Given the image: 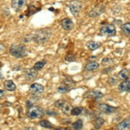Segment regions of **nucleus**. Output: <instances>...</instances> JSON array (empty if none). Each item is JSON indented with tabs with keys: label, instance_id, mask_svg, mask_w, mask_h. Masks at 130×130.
<instances>
[{
	"label": "nucleus",
	"instance_id": "obj_1",
	"mask_svg": "<svg viewBox=\"0 0 130 130\" xmlns=\"http://www.w3.org/2000/svg\"><path fill=\"white\" fill-rule=\"evenodd\" d=\"M52 35L51 29L50 28H44L41 29V30H37L33 33V35L30 36L31 40L34 41L35 43H38V44H43L46 43L50 38Z\"/></svg>",
	"mask_w": 130,
	"mask_h": 130
},
{
	"label": "nucleus",
	"instance_id": "obj_2",
	"mask_svg": "<svg viewBox=\"0 0 130 130\" xmlns=\"http://www.w3.org/2000/svg\"><path fill=\"white\" fill-rule=\"evenodd\" d=\"M9 50L10 55L16 58H24L28 55L27 49L24 44H16V43H13V44L10 45Z\"/></svg>",
	"mask_w": 130,
	"mask_h": 130
},
{
	"label": "nucleus",
	"instance_id": "obj_3",
	"mask_svg": "<svg viewBox=\"0 0 130 130\" xmlns=\"http://www.w3.org/2000/svg\"><path fill=\"white\" fill-rule=\"evenodd\" d=\"M99 33L101 36H103V37H112L116 34V28H115V24H107L101 27Z\"/></svg>",
	"mask_w": 130,
	"mask_h": 130
},
{
	"label": "nucleus",
	"instance_id": "obj_4",
	"mask_svg": "<svg viewBox=\"0 0 130 130\" xmlns=\"http://www.w3.org/2000/svg\"><path fill=\"white\" fill-rule=\"evenodd\" d=\"M68 7L72 15L74 17H77L80 13L82 8H83V3L80 0H72L69 3Z\"/></svg>",
	"mask_w": 130,
	"mask_h": 130
},
{
	"label": "nucleus",
	"instance_id": "obj_5",
	"mask_svg": "<svg viewBox=\"0 0 130 130\" xmlns=\"http://www.w3.org/2000/svg\"><path fill=\"white\" fill-rule=\"evenodd\" d=\"M28 116L31 119H37V118H41L44 114V111L42 108L38 106H32L31 108H29L28 110Z\"/></svg>",
	"mask_w": 130,
	"mask_h": 130
},
{
	"label": "nucleus",
	"instance_id": "obj_6",
	"mask_svg": "<svg viewBox=\"0 0 130 130\" xmlns=\"http://www.w3.org/2000/svg\"><path fill=\"white\" fill-rule=\"evenodd\" d=\"M44 91V87L40 83H32L30 87V92L33 97H37Z\"/></svg>",
	"mask_w": 130,
	"mask_h": 130
},
{
	"label": "nucleus",
	"instance_id": "obj_7",
	"mask_svg": "<svg viewBox=\"0 0 130 130\" xmlns=\"http://www.w3.org/2000/svg\"><path fill=\"white\" fill-rule=\"evenodd\" d=\"M106 7L103 5H96L95 8H93L88 13L89 18H96L101 14H102L104 11H105Z\"/></svg>",
	"mask_w": 130,
	"mask_h": 130
},
{
	"label": "nucleus",
	"instance_id": "obj_8",
	"mask_svg": "<svg viewBox=\"0 0 130 130\" xmlns=\"http://www.w3.org/2000/svg\"><path fill=\"white\" fill-rule=\"evenodd\" d=\"M97 108L101 112L104 113V114H107V115L113 114V113H115V111L117 110V108L113 107V106H110V105L106 104V103H100Z\"/></svg>",
	"mask_w": 130,
	"mask_h": 130
},
{
	"label": "nucleus",
	"instance_id": "obj_9",
	"mask_svg": "<svg viewBox=\"0 0 130 130\" xmlns=\"http://www.w3.org/2000/svg\"><path fill=\"white\" fill-rule=\"evenodd\" d=\"M27 0H12L11 1V7L16 11H19L24 7L26 5Z\"/></svg>",
	"mask_w": 130,
	"mask_h": 130
},
{
	"label": "nucleus",
	"instance_id": "obj_10",
	"mask_svg": "<svg viewBox=\"0 0 130 130\" xmlns=\"http://www.w3.org/2000/svg\"><path fill=\"white\" fill-rule=\"evenodd\" d=\"M61 25H62V28L64 30L70 31L74 28V24H73V21L70 19V18H64L61 21Z\"/></svg>",
	"mask_w": 130,
	"mask_h": 130
},
{
	"label": "nucleus",
	"instance_id": "obj_11",
	"mask_svg": "<svg viewBox=\"0 0 130 130\" xmlns=\"http://www.w3.org/2000/svg\"><path fill=\"white\" fill-rule=\"evenodd\" d=\"M37 75L38 73L37 70H35L34 69H30V70H27L25 72V78L28 82H32L37 78Z\"/></svg>",
	"mask_w": 130,
	"mask_h": 130
},
{
	"label": "nucleus",
	"instance_id": "obj_12",
	"mask_svg": "<svg viewBox=\"0 0 130 130\" xmlns=\"http://www.w3.org/2000/svg\"><path fill=\"white\" fill-rule=\"evenodd\" d=\"M119 90L121 92H126V93H128L130 91V82L129 80H124L123 82L119 84L118 87Z\"/></svg>",
	"mask_w": 130,
	"mask_h": 130
},
{
	"label": "nucleus",
	"instance_id": "obj_13",
	"mask_svg": "<svg viewBox=\"0 0 130 130\" xmlns=\"http://www.w3.org/2000/svg\"><path fill=\"white\" fill-rule=\"evenodd\" d=\"M130 121L129 118H127L122 121H121L118 125L116 126V130H127L129 128Z\"/></svg>",
	"mask_w": 130,
	"mask_h": 130
},
{
	"label": "nucleus",
	"instance_id": "obj_14",
	"mask_svg": "<svg viewBox=\"0 0 130 130\" xmlns=\"http://www.w3.org/2000/svg\"><path fill=\"white\" fill-rule=\"evenodd\" d=\"M86 97L93 98L95 100H98L100 98L103 97V94L100 91H95V90H92L90 92H88V94L86 95Z\"/></svg>",
	"mask_w": 130,
	"mask_h": 130
},
{
	"label": "nucleus",
	"instance_id": "obj_15",
	"mask_svg": "<svg viewBox=\"0 0 130 130\" xmlns=\"http://www.w3.org/2000/svg\"><path fill=\"white\" fill-rule=\"evenodd\" d=\"M99 68V63L96 62H89L86 64L84 70L86 71H93V70H95Z\"/></svg>",
	"mask_w": 130,
	"mask_h": 130
},
{
	"label": "nucleus",
	"instance_id": "obj_16",
	"mask_svg": "<svg viewBox=\"0 0 130 130\" xmlns=\"http://www.w3.org/2000/svg\"><path fill=\"white\" fill-rule=\"evenodd\" d=\"M86 46H87V48L89 49V50H97L98 48L101 47V43H99V42H95V41H89L87 43V44H86Z\"/></svg>",
	"mask_w": 130,
	"mask_h": 130
},
{
	"label": "nucleus",
	"instance_id": "obj_17",
	"mask_svg": "<svg viewBox=\"0 0 130 130\" xmlns=\"http://www.w3.org/2000/svg\"><path fill=\"white\" fill-rule=\"evenodd\" d=\"M4 86H5V89L8 90V91H14V90H16V88H17L16 84L13 83V81H11V80L5 81V83H4Z\"/></svg>",
	"mask_w": 130,
	"mask_h": 130
},
{
	"label": "nucleus",
	"instance_id": "obj_18",
	"mask_svg": "<svg viewBox=\"0 0 130 130\" xmlns=\"http://www.w3.org/2000/svg\"><path fill=\"white\" fill-rule=\"evenodd\" d=\"M118 76L122 80H128L129 79V70L127 69H123L118 74Z\"/></svg>",
	"mask_w": 130,
	"mask_h": 130
},
{
	"label": "nucleus",
	"instance_id": "obj_19",
	"mask_svg": "<svg viewBox=\"0 0 130 130\" xmlns=\"http://www.w3.org/2000/svg\"><path fill=\"white\" fill-rule=\"evenodd\" d=\"M71 127H72V128L74 130H82V129H83V120L78 119L77 121H75V122L72 123Z\"/></svg>",
	"mask_w": 130,
	"mask_h": 130
},
{
	"label": "nucleus",
	"instance_id": "obj_20",
	"mask_svg": "<svg viewBox=\"0 0 130 130\" xmlns=\"http://www.w3.org/2000/svg\"><path fill=\"white\" fill-rule=\"evenodd\" d=\"M70 89H71V87H70L69 85H67V84H65V83H62V84L58 87L57 92H59V93H61V94H65V93H67V92L70 91Z\"/></svg>",
	"mask_w": 130,
	"mask_h": 130
},
{
	"label": "nucleus",
	"instance_id": "obj_21",
	"mask_svg": "<svg viewBox=\"0 0 130 130\" xmlns=\"http://www.w3.org/2000/svg\"><path fill=\"white\" fill-rule=\"evenodd\" d=\"M121 31H122L123 34H124L125 36H127V37H128L129 33H130V24H129V23H126V24H121Z\"/></svg>",
	"mask_w": 130,
	"mask_h": 130
},
{
	"label": "nucleus",
	"instance_id": "obj_22",
	"mask_svg": "<svg viewBox=\"0 0 130 130\" xmlns=\"http://www.w3.org/2000/svg\"><path fill=\"white\" fill-rule=\"evenodd\" d=\"M45 65H46V61L42 60V61H39V62H36L34 64V66H33V69H34L35 70L38 71V70H41L42 69H43V67H44Z\"/></svg>",
	"mask_w": 130,
	"mask_h": 130
},
{
	"label": "nucleus",
	"instance_id": "obj_23",
	"mask_svg": "<svg viewBox=\"0 0 130 130\" xmlns=\"http://www.w3.org/2000/svg\"><path fill=\"white\" fill-rule=\"evenodd\" d=\"M72 109V106L69 102H65L64 105L62 107V111L65 115H70V111Z\"/></svg>",
	"mask_w": 130,
	"mask_h": 130
},
{
	"label": "nucleus",
	"instance_id": "obj_24",
	"mask_svg": "<svg viewBox=\"0 0 130 130\" xmlns=\"http://www.w3.org/2000/svg\"><path fill=\"white\" fill-rule=\"evenodd\" d=\"M104 123H105V121H104L102 118L98 117V118H96L95 120L94 121V127H95V129H99V128H101V127H102Z\"/></svg>",
	"mask_w": 130,
	"mask_h": 130
},
{
	"label": "nucleus",
	"instance_id": "obj_25",
	"mask_svg": "<svg viewBox=\"0 0 130 130\" xmlns=\"http://www.w3.org/2000/svg\"><path fill=\"white\" fill-rule=\"evenodd\" d=\"M83 108L82 107H75V108H72V109L70 111V115H73V116H77V115H80L83 112Z\"/></svg>",
	"mask_w": 130,
	"mask_h": 130
},
{
	"label": "nucleus",
	"instance_id": "obj_26",
	"mask_svg": "<svg viewBox=\"0 0 130 130\" xmlns=\"http://www.w3.org/2000/svg\"><path fill=\"white\" fill-rule=\"evenodd\" d=\"M39 124H40L41 127H45V128H53V127H54L53 124L50 123L48 120H42L40 121Z\"/></svg>",
	"mask_w": 130,
	"mask_h": 130
},
{
	"label": "nucleus",
	"instance_id": "obj_27",
	"mask_svg": "<svg viewBox=\"0 0 130 130\" xmlns=\"http://www.w3.org/2000/svg\"><path fill=\"white\" fill-rule=\"evenodd\" d=\"M38 10H39V9H37V7H35V6H33V5H30V6H29L28 10L26 11L25 15L27 17H30V15H32V14L36 13L37 11H38Z\"/></svg>",
	"mask_w": 130,
	"mask_h": 130
},
{
	"label": "nucleus",
	"instance_id": "obj_28",
	"mask_svg": "<svg viewBox=\"0 0 130 130\" xmlns=\"http://www.w3.org/2000/svg\"><path fill=\"white\" fill-rule=\"evenodd\" d=\"M114 63V61L113 59H111L109 57H106V58H103L102 61V65H103V66H109V65H112Z\"/></svg>",
	"mask_w": 130,
	"mask_h": 130
},
{
	"label": "nucleus",
	"instance_id": "obj_29",
	"mask_svg": "<svg viewBox=\"0 0 130 130\" xmlns=\"http://www.w3.org/2000/svg\"><path fill=\"white\" fill-rule=\"evenodd\" d=\"M65 102H65L64 100H62V99L57 100V101H56V102H55V103H54V106H55L56 108H62V107L64 105Z\"/></svg>",
	"mask_w": 130,
	"mask_h": 130
},
{
	"label": "nucleus",
	"instance_id": "obj_30",
	"mask_svg": "<svg viewBox=\"0 0 130 130\" xmlns=\"http://www.w3.org/2000/svg\"><path fill=\"white\" fill-rule=\"evenodd\" d=\"M75 59H76V56L73 54H70V55H67L65 56V61H67V62H74Z\"/></svg>",
	"mask_w": 130,
	"mask_h": 130
},
{
	"label": "nucleus",
	"instance_id": "obj_31",
	"mask_svg": "<svg viewBox=\"0 0 130 130\" xmlns=\"http://www.w3.org/2000/svg\"><path fill=\"white\" fill-rule=\"evenodd\" d=\"M45 114L50 115V116H57L58 115L57 112H56V111H52V110H46Z\"/></svg>",
	"mask_w": 130,
	"mask_h": 130
},
{
	"label": "nucleus",
	"instance_id": "obj_32",
	"mask_svg": "<svg viewBox=\"0 0 130 130\" xmlns=\"http://www.w3.org/2000/svg\"><path fill=\"white\" fill-rule=\"evenodd\" d=\"M108 83L111 85H115L117 83V80L115 78H114V77H110V78L108 79Z\"/></svg>",
	"mask_w": 130,
	"mask_h": 130
},
{
	"label": "nucleus",
	"instance_id": "obj_33",
	"mask_svg": "<svg viewBox=\"0 0 130 130\" xmlns=\"http://www.w3.org/2000/svg\"><path fill=\"white\" fill-rule=\"evenodd\" d=\"M113 68H111V67H109V68H106L105 70H102V74H108V73H109V71H112Z\"/></svg>",
	"mask_w": 130,
	"mask_h": 130
},
{
	"label": "nucleus",
	"instance_id": "obj_34",
	"mask_svg": "<svg viewBox=\"0 0 130 130\" xmlns=\"http://www.w3.org/2000/svg\"><path fill=\"white\" fill-rule=\"evenodd\" d=\"M32 106H34V105H33V102H31L30 100L27 101V102H26V107H27V108H31Z\"/></svg>",
	"mask_w": 130,
	"mask_h": 130
},
{
	"label": "nucleus",
	"instance_id": "obj_35",
	"mask_svg": "<svg viewBox=\"0 0 130 130\" xmlns=\"http://www.w3.org/2000/svg\"><path fill=\"white\" fill-rule=\"evenodd\" d=\"M5 91L3 89H0V100H2L4 97H5Z\"/></svg>",
	"mask_w": 130,
	"mask_h": 130
},
{
	"label": "nucleus",
	"instance_id": "obj_36",
	"mask_svg": "<svg viewBox=\"0 0 130 130\" xmlns=\"http://www.w3.org/2000/svg\"><path fill=\"white\" fill-rule=\"evenodd\" d=\"M23 130H37L36 127H24Z\"/></svg>",
	"mask_w": 130,
	"mask_h": 130
},
{
	"label": "nucleus",
	"instance_id": "obj_37",
	"mask_svg": "<svg viewBox=\"0 0 130 130\" xmlns=\"http://www.w3.org/2000/svg\"><path fill=\"white\" fill-rule=\"evenodd\" d=\"M3 78H4V75H3V74H2L1 70H0V80H1V79H3Z\"/></svg>",
	"mask_w": 130,
	"mask_h": 130
},
{
	"label": "nucleus",
	"instance_id": "obj_38",
	"mask_svg": "<svg viewBox=\"0 0 130 130\" xmlns=\"http://www.w3.org/2000/svg\"><path fill=\"white\" fill-rule=\"evenodd\" d=\"M55 130H62V128H56Z\"/></svg>",
	"mask_w": 130,
	"mask_h": 130
}]
</instances>
